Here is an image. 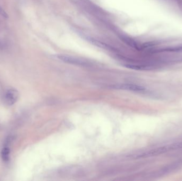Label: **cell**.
I'll use <instances>...</instances> for the list:
<instances>
[{
  "label": "cell",
  "instance_id": "5b68a950",
  "mask_svg": "<svg viewBox=\"0 0 182 181\" xmlns=\"http://www.w3.org/2000/svg\"><path fill=\"white\" fill-rule=\"evenodd\" d=\"M10 150L9 148L7 147H4L1 151V157L2 160L4 162H7L9 161L10 159Z\"/></svg>",
  "mask_w": 182,
  "mask_h": 181
},
{
  "label": "cell",
  "instance_id": "3957f363",
  "mask_svg": "<svg viewBox=\"0 0 182 181\" xmlns=\"http://www.w3.org/2000/svg\"><path fill=\"white\" fill-rule=\"evenodd\" d=\"M57 57L61 61L70 64L80 66H87L88 65L87 63L85 61L72 56L67 55H57Z\"/></svg>",
  "mask_w": 182,
  "mask_h": 181
},
{
  "label": "cell",
  "instance_id": "8992f818",
  "mask_svg": "<svg viewBox=\"0 0 182 181\" xmlns=\"http://www.w3.org/2000/svg\"><path fill=\"white\" fill-rule=\"evenodd\" d=\"M0 14L2 15L3 17L6 18L8 17L7 13L1 7H0Z\"/></svg>",
  "mask_w": 182,
  "mask_h": 181
},
{
  "label": "cell",
  "instance_id": "7a4b0ae2",
  "mask_svg": "<svg viewBox=\"0 0 182 181\" xmlns=\"http://www.w3.org/2000/svg\"><path fill=\"white\" fill-rule=\"evenodd\" d=\"M19 93L17 89L14 88L7 90L4 95V100L7 105H12L17 102Z\"/></svg>",
  "mask_w": 182,
  "mask_h": 181
},
{
  "label": "cell",
  "instance_id": "6da1fadb",
  "mask_svg": "<svg viewBox=\"0 0 182 181\" xmlns=\"http://www.w3.org/2000/svg\"><path fill=\"white\" fill-rule=\"evenodd\" d=\"M182 142L176 143L172 144L170 145L165 146L163 147H159L158 148H155L153 150L148 151L143 154H140L138 156V157H147L150 156H157L160 154H164L165 153L168 152V151L178 149H182Z\"/></svg>",
  "mask_w": 182,
  "mask_h": 181
},
{
  "label": "cell",
  "instance_id": "277c9868",
  "mask_svg": "<svg viewBox=\"0 0 182 181\" xmlns=\"http://www.w3.org/2000/svg\"><path fill=\"white\" fill-rule=\"evenodd\" d=\"M113 87L116 89L126 90L136 92H143L146 90L145 88L144 87L134 85V84H130V83H124L121 85H118L113 86Z\"/></svg>",
  "mask_w": 182,
  "mask_h": 181
}]
</instances>
